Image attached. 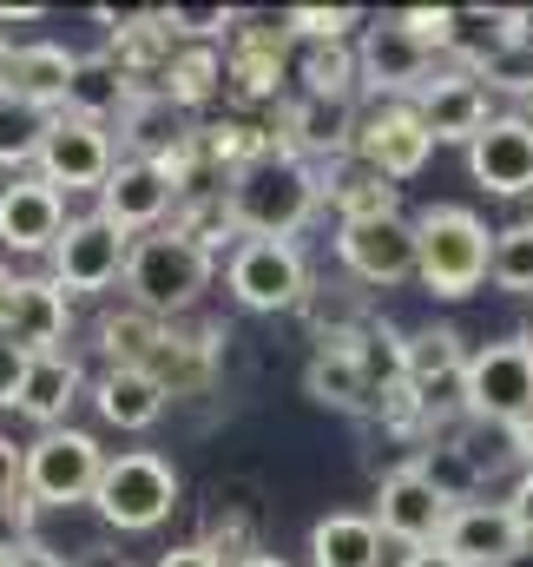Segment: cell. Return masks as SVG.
Returning a JSON list of instances; mask_svg holds the SVG:
<instances>
[{
    "mask_svg": "<svg viewBox=\"0 0 533 567\" xmlns=\"http://www.w3.org/2000/svg\"><path fill=\"white\" fill-rule=\"evenodd\" d=\"M244 567H290V561H283V555H251Z\"/></svg>",
    "mask_w": 533,
    "mask_h": 567,
    "instance_id": "obj_52",
    "label": "cell"
},
{
    "mask_svg": "<svg viewBox=\"0 0 533 567\" xmlns=\"http://www.w3.org/2000/svg\"><path fill=\"white\" fill-rule=\"evenodd\" d=\"M13 303H20V278L0 265V337H7V323H13Z\"/></svg>",
    "mask_w": 533,
    "mask_h": 567,
    "instance_id": "obj_46",
    "label": "cell"
},
{
    "mask_svg": "<svg viewBox=\"0 0 533 567\" xmlns=\"http://www.w3.org/2000/svg\"><path fill=\"white\" fill-rule=\"evenodd\" d=\"M93 403H100V416L113 429H151L165 416L171 390H165L151 370H106V377L93 383Z\"/></svg>",
    "mask_w": 533,
    "mask_h": 567,
    "instance_id": "obj_28",
    "label": "cell"
},
{
    "mask_svg": "<svg viewBox=\"0 0 533 567\" xmlns=\"http://www.w3.org/2000/svg\"><path fill=\"white\" fill-rule=\"evenodd\" d=\"M133 245L113 218H100V212H86V218H73L66 231H60V245H53V284L66 290V297H93V290H113V284L126 278V265H133Z\"/></svg>",
    "mask_w": 533,
    "mask_h": 567,
    "instance_id": "obj_7",
    "label": "cell"
},
{
    "mask_svg": "<svg viewBox=\"0 0 533 567\" xmlns=\"http://www.w3.org/2000/svg\"><path fill=\"white\" fill-rule=\"evenodd\" d=\"M474 80H481L488 93H501V100H527V106H533V53L521 47V40H514L494 66H481Z\"/></svg>",
    "mask_w": 533,
    "mask_h": 567,
    "instance_id": "obj_38",
    "label": "cell"
},
{
    "mask_svg": "<svg viewBox=\"0 0 533 567\" xmlns=\"http://www.w3.org/2000/svg\"><path fill=\"white\" fill-rule=\"evenodd\" d=\"M13 60H20V47L0 40V93H13Z\"/></svg>",
    "mask_w": 533,
    "mask_h": 567,
    "instance_id": "obj_49",
    "label": "cell"
},
{
    "mask_svg": "<svg viewBox=\"0 0 533 567\" xmlns=\"http://www.w3.org/2000/svg\"><path fill=\"white\" fill-rule=\"evenodd\" d=\"M363 80V60L356 47H303V93H323V100H349V86Z\"/></svg>",
    "mask_w": 533,
    "mask_h": 567,
    "instance_id": "obj_33",
    "label": "cell"
},
{
    "mask_svg": "<svg viewBox=\"0 0 533 567\" xmlns=\"http://www.w3.org/2000/svg\"><path fill=\"white\" fill-rule=\"evenodd\" d=\"M310 561L316 567H383L376 515H323L310 528Z\"/></svg>",
    "mask_w": 533,
    "mask_h": 567,
    "instance_id": "obj_31",
    "label": "cell"
},
{
    "mask_svg": "<svg viewBox=\"0 0 533 567\" xmlns=\"http://www.w3.org/2000/svg\"><path fill=\"white\" fill-rule=\"evenodd\" d=\"M508 508H514V522H521V535H527V548H533V468H521V482L508 488Z\"/></svg>",
    "mask_w": 533,
    "mask_h": 567,
    "instance_id": "obj_43",
    "label": "cell"
},
{
    "mask_svg": "<svg viewBox=\"0 0 533 567\" xmlns=\"http://www.w3.org/2000/svg\"><path fill=\"white\" fill-rule=\"evenodd\" d=\"M0 567H7V561H0Z\"/></svg>",
    "mask_w": 533,
    "mask_h": 567,
    "instance_id": "obj_53",
    "label": "cell"
},
{
    "mask_svg": "<svg viewBox=\"0 0 533 567\" xmlns=\"http://www.w3.org/2000/svg\"><path fill=\"white\" fill-rule=\"evenodd\" d=\"M218 86H224V53H218L211 40H178V53H171L165 80H158V93L178 100L185 113H198Z\"/></svg>",
    "mask_w": 533,
    "mask_h": 567,
    "instance_id": "obj_32",
    "label": "cell"
},
{
    "mask_svg": "<svg viewBox=\"0 0 533 567\" xmlns=\"http://www.w3.org/2000/svg\"><path fill=\"white\" fill-rule=\"evenodd\" d=\"M151 567H224V561H218L205 542H185V548H165V555H158Z\"/></svg>",
    "mask_w": 533,
    "mask_h": 567,
    "instance_id": "obj_44",
    "label": "cell"
},
{
    "mask_svg": "<svg viewBox=\"0 0 533 567\" xmlns=\"http://www.w3.org/2000/svg\"><path fill=\"white\" fill-rule=\"evenodd\" d=\"M165 212H178V185H171V172H165L158 158H119V172H113L106 192H100V218H113L126 238H133V231L151 238Z\"/></svg>",
    "mask_w": 533,
    "mask_h": 567,
    "instance_id": "obj_16",
    "label": "cell"
},
{
    "mask_svg": "<svg viewBox=\"0 0 533 567\" xmlns=\"http://www.w3.org/2000/svg\"><path fill=\"white\" fill-rule=\"evenodd\" d=\"M316 205H323V172L310 158H296L290 145L224 185L231 231H244V238H296Z\"/></svg>",
    "mask_w": 533,
    "mask_h": 567,
    "instance_id": "obj_1",
    "label": "cell"
},
{
    "mask_svg": "<svg viewBox=\"0 0 533 567\" xmlns=\"http://www.w3.org/2000/svg\"><path fill=\"white\" fill-rule=\"evenodd\" d=\"M145 93L138 80H126V66L113 60V53H80V73H73V93H66V113H80V120H126L133 113V100Z\"/></svg>",
    "mask_w": 533,
    "mask_h": 567,
    "instance_id": "obj_24",
    "label": "cell"
},
{
    "mask_svg": "<svg viewBox=\"0 0 533 567\" xmlns=\"http://www.w3.org/2000/svg\"><path fill=\"white\" fill-rule=\"evenodd\" d=\"M323 198L336 205V218H343V225H376V218H401V212H396L401 185H389L383 172H369L363 158H343L336 172H323Z\"/></svg>",
    "mask_w": 533,
    "mask_h": 567,
    "instance_id": "obj_26",
    "label": "cell"
},
{
    "mask_svg": "<svg viewBox=\"0 0 533 567\" xmlns=\"http://www.w3.org/2000/svg\"><path fill=\"white\" fill-rule=\"evenodd\" d=\"M428 152H435V133L421 126V106H415V100H389V106L363 113V133H356V158H363L369 172H383L389 185L415 178V172L428 165Z\"/></svg>",
    "mask_w": 533,
    "mask_h": 567,
    "instance_id": "obj_12",
    "label": "cell"
},
{
    "mask_svg": "<svg viewBox=\"0 0 533 567\" xmlns=\"http://www.w3.org/2000/svg\"><path fill=\"white\" fill-rule=\"evenodd\" d=\"M171 502H178V468H171L165 455H151V449L113 455L106 475H100V488H93L100 522L119 528V535H151V528L171 515Z\"/></svg>",
    "mask_w": 533,
    "mask_h": 567,
    "instance_id": "obj_4",
    "label": "cell"
},
{
    "mask_svg": "<svg viewBox=\"0 0 533 567\" xmlns=\"http://www.w3.org/2000/svg\"><path fill=\"white\" fill-rule=\"evenodd\" d=\"M514 47V7H454V33H448V60L461 73L494 66Z\"/></svg>",
    "mask_w": 533,
    "mask_h": 567,
    "instance_id": "obj_30",
    "label": "cell"
},
{
    "mask_svg": "<svg viewBox=\"0 0 533 567\" xmlns=\"http://www.w3.org/2000/svg\"><path fill=\"white\" fill-rule=\"evenodd\" d=\"M231 297L244 303V310H303V297H310V265H303V251H296V238H244L238 251H231Z\"/></svg>",
    "mask_w": 533,
    "mask_h": 567,
    "instance_id": "obj_8",
    "label": "cell"
},
{
    "mask_svg": "<svg viewBox=\"0 0 533 567\" xmlns=\"http://www.w3.org/2000/svg\"><path fill=\"white\" fill-rule=\"evenodd\" d=\"M7 567H73V561H66L60 548H46V542H33V548H20V555H13Z\"/></svg>",
    "mask_w": 533,
    "mask_h": 567,
    "instance_id": "obj_45",
    "label": "cell"
},
{
    "mask_svg": "<svg viewBox=\"0 0 533 567\" xmlns=\"http://www.w3.org/2000/svg\"><path fill=\"white\" fill-rule=\"evenodd\" d=\"M461 416L468 423H501L521 429L533 416V337H508L468 357L461 383Z\"/></svg>",
    "mask_w": 533,
    "mask_h": 567,
    "instance_id": "obj_5",
    "label": "cell"
},
{
    "mask_svg": "<svg viewBox=\"0 0 533 567\" xmlns=\"http://www.w3.org/2000/svg\"><path fill=\"white\" fill-rule=\"evenodd\" d=\"M448 515H454V502H448L415 462L389 468L383 488H376V528H383V542H401V548H441Z\"/></svg>",
    "mask_w": 533,
    "mask_h": 567,
    "instance_id": "obj_11",
    "label": "cell"
},
{
    "mask_svg": "<svg viewBox=\"0 0 533 567\" xmlns=\"http://www.w3.org/2000/svg\"><path fill=\"white\" fill-rule=\"evenodd\" d=\"M7 495H27V442L0 435V502Z\"/></svg>",
    "mask_w": 533,
    "mask_h": 567,
    "instance_id": "obj_42",
    "label": "cell"
},
{
    "mask_svg": "<svg viewBox=\"0 0 533 567\" xmlns=\"http://www.w3.org/2000/svg\"><path fill=\"white\" fill-rule=\"evenodd\" d=\"M80 390H86V377H80L73 350L33 357L27 390H20V416H27V423H40V429H66V410L80 403Z\"/></svg>",
    "mask_w": 533,
    "mask_h": 567,
    "instance_id": "obj_27",
    "label": "cell"
},
{
    "mask_svg": "<svg viewBox=\"0 0 533 567\" xmlns=\"http://www.w3.org/2000/svg\"><path fill=\"white\" fill-rule=\"evenodd\" d=\"M401 567H461V561H454L448 548H408V555H401Z\"/></svg>",
    "mask_w": 533,
    "mask_h": 567,
    "instance_id": "obj_47",
    "label": "cell"
},
{
    "mask_svg": "<svg viewBox=\"0 0 533 567\" xmlns=\"http://www.w3.org/2000/svg\"><path fill=\"white\" fill-rule=\"evenodd\" d=\"M441 548L461 567H514L527 555V535H521V522H514L508 502H461V508L448 515Z\"/></svg>",
    "mask_w": 533,
    "mask_h": 567,
    "instance_id": "obj_14",
    "label": "cell"
},
{
    "mask_svg": "<svg viewBox=\"0 0 533 567\" xmlns=\"http://www.w3.org/2000/svg\"><path fill=\"white\" fill-rule=\"evenodd\" d=\"M86 567H133L126 555H106V548H86Z\"/></svg>",
    "mask_w": 533,
    "mask_h": 567,
    "instance_id": "obj_51",
    "label": "cell"
},
{
    "mask_svg": "<svg viewBox=\"0 0 533 567\" xmlns=\"http://www.w3.org/2000/svg\"><path fill=\"white\" fill-rule=\"evenodd\" d=\"M33 515H40L33 495H7V502H0V561H13L20 548L40 542V535H33Z\"/></svg>",
    "mask_w": 533,
    "mask_h": 567,
    "instance_id": "obj_39",
    "label": "cell"
},
{
    "mask_svg": "<svg viewBox=\"0 0 533 567\" xmlns=\"http://www.w3.org/2000/svg\"><path fill=\"white\" fill-rule=\"evenodd\" d=\"M119 133H126V145H133V158H158V165H165V158L191 140L198 126L185 120V106H178V100H165V93L151 86V93H138V100H133V113L119 120Z\"/></svg>",
    "mask_w": 533,
    "mask_h": 567,
    "instance_id": "obj_29",
    "label": "cell"
},
{
    "mask_svg": "<svg viewBox=\"0 0 533 567\" xmlns=\"http://www.w3.org/2000/svg\"><path fill=\"white\" fill-rule=\"evenodd\" d=\"M401 27L428 47V53H448V33H454V7H408Z\"/></svg>",
    "mask_w": 533,
    "mask_h": 567,
    "instance_id": "obj_40",
    "label": "cell"
},
{
    "mask_svg": "<svg viewBox=\"0 0 533 567\" xmlns=\"http://www.w3.org/2000/svg\"><path fill=\"white\" fill-rule=\"evenodd\" d=\"M33 165H40V178L53 192H106V178L119 172V152H113V133L100 120L53 113V126H46Z\"/></svg>",
    "mask_w": 533,
    "mask_h": 567,
    "instance_id": "obj_9",
    "label": "cell"
},
{
    "mask_svg": "<svg viewBox=\"0 0 533 567\" xmlns=\"http://www.w3.org/2000/svg\"><path fill=\"white\" fill-rule=\"evenodd\" d=\"M165 337H171V323L165 317H151L145 303H119V310H106L100 317V350H106V370H151L158 363V350H165Z\"/></svg>",
    "mask_w": 533,
    "mask_h": 567,
    "instance_id": "obj_25",
    "label": "cell"
},
{
    "mask_svg": "<svg viewBox=\"0 0 533 567\" xmlns=\"http://www.w3.org/2000/svg\"><path fill=\"white\" fill-rule=\"evenodd\" d=\"M415 468H421V475H428V482H435V488H441V495L454 502V508H461V502H474V482H481V462H474V455H468L461 442H441V449L428 442V449L415 455Z\"/></svg>",
    "mask_w": 533,
    "mask_h": 567,
    "instance_id": "obj_34",
    "label": "cell"
},
{
    "mask_svg": "<svg viewBox=\"0 0 533 567\" xmlns=\"http://www.w3.org/2000/svg\"><path fill=\"white\" fill-rule=\"evenodd\" d=\"M514 40L533 53V7H514Z\"/></svg>",
    "mask_w": 533,
    "mask_h": 567,
    "instance_id": "obj_50",
    "label": "cell"
},
{
    "mask_svg": "<svg viewBox=\"0 0 533 567\" xmlns=\"http://www.w3.org/2000/svg\"><path fill=\"white\" fill-rule=\"evenodd\" d=\"M421 126L435 133V145H474L481 133H488V86L474 80V73H441L421 100Z\"/></svg>",
    "mask_w": 533,
    "mask_h": 567,
    "instance_id": "obj_21",
    "label": "cell"
},
{
    "mask_svg": "<svg viewBox=\"0 0 533 567\" xmlns=\"http://www.w3.org/2000/svg\"><path fill=\"white\" fill-rule=\"evenodd\" d=\"M66 225H73L66 218V192H53L40 172L0 185V245L7 251H46L53 258V245H60Z\"/></svg>",
    "mask_w": 533,
    "mask_h": 567,
    "instance_id": "obj_17",
    "label": "cell"
},
{
    "mask_svg": "<svg viewBox=\"0 0 533 567\" xmlns=\"http://www.w3.org/2000/svg\"><path fill=\"white\" fill-rule=\"evenodd\" d=\"M106 449L86 429H40L27 442V495L40 508H66V502H93L100 475H106Z\"/></svg>",
    "mask_w": 533,
    "mask_h": 567,
    "instance_id": "obj_6",
    "label": "cell"
},
{
    "mask_svg": "<svg viewBox=\"0 0 533 567\" xmlns=\"http://www.w3.org/2000/svg\"><path fill=\"white\" fill-rule=\"evenodd\" d=\"M46 126H53V120H46L40 106H27V100L0 93V165H27V158H40Z\"/></svg>",
    "mask_w": 533,
    "mask_h": 567,
    "instance_id": "obj_35",
    "label": "cell"
},
{
    "mask_svg": "<svg viewBox=\"0 0 533 567\" xmlns=\"http://www.w3.org/2000/svg\"><path fill=\"white\" fill-rule=\"evenodd\" d=\"M290 27L283 20H244L231 27V47H224V86L238 100H270L276 80H283V60H290Z\"/></svg>",
    "mask_w": 533,
    "mask_h": 567,
    "instance_id": "obj_19",
    "label": "cell"
},
{
    "mask_svg": "<svg viewBox=\"0 0 533 567\" xmlns=\"http://www.w3.org/2000/svg\"><path fill=\"white\" fill-rule=\"evenodd\" d=\"M66 323H73V297L53 278H20V303H13V323L7 337L27 350V357H53L66 350Z\"/></svg>",
    "mask_w": 533,
    "mask_h": 567,
    "instance_id": "obj_22",
    "label": "cell"
},
{
    "mask_svg": "<svg viewBox=\"0 0 533 567\" xmlns=\"http://www.w3.org/2000/svg\"><path fill=\"white\" fill-rule=\"evenodd\" d=\"M27 370H33V357H27V350H20L13 337H0V410H20Z\"/></svg>",
    "mask_w": 533,
    "mask_h": 567,
    "instance_id": "obj_41",
    "label": "cell"
},
{
    "mask_svg": "<svg viewBox=\"0 0 533 567\" xmlns=\"http://www.w3.org/2000/svg\"><path fill=\"white\" fill-rule=\"evenodd\" d=\"M303 390H310L323 410H343V416H369V410H376V377H369V363L356 357V337L316 343V357H310V370H303Z\"/></svg>",
    "mask_w": 533,
    "mask_h": 567,
    "instance_id": "obj_20",
    "label": "cell"
},
{
    "mask_svg": "<svg viewBox=\"0 0 533 567\" xmlns=\"http://www.w3.org/2000/svg\"><path fill=\"white\" fill-rule=\"evenodd\" d=\"M494 284L514 297H533V225L494 231Z\"/></svg>",
    "mask_w": 533,
    "mask_h": 567,
    "instance_id": "obj_36",
    "label": "cell"
},
{
    "mask_svg": "<svg viewBox=\"0 0 533 567\" xmlns=\"http://www.w3.org/2000/svg\"><path fill=\"white\" fill-rule=\"evenodd\" d=\"M73 73H80V53H73V47H60V40H33V47H20V60H13V100L40 106V113L53 120V113H66Z\"/></svg>",
    "mask_w": 533,
    "mask_h": 567,
    "instance_id": "obj_23",
    "label": "cell"
},
{
    "mask_svg": "<svg viewBox=\"0 0 533 567\" xmlns=\"http://www.w3.org/2000/svg\"><path fill=\"white\" fill-rule=\"evenodd\" d=\"M336 258L349 265V278L363 284H401L421 271V245L408 218H376V225H343L336 231Z\"/></svg>",
    "mask_w": 533,
    "mask_h": 567,
    "instance_id": "obj_15",
    "label": "cell"
},
{
    "mask_svg": "<svg viewBox=\"0 0 533 567\" xmlns=\"http://www.w3.org/2000/svg\"><path fill=\"white\" fill-rule=\"evenodd\" d=\"M415 245H421V271L435 297H468L481 278H494V231L468 212V205H428L415 218Z\"/></svg>",
    "mask_w": 533,
    "mask_h": 567,
    "instance_id": "obj_2",
    "label": "cell"
},
{
    "mask_svg": "<svg viewBox=\"0 0 533 567\" xmlns=\"http://www.w3.org/2000/svg\"><path fill=\"white\" fill-rule=\"evenodd\" d=\"M283 27H290L303 47H343L349 27H363V13H356V7H290Z\"/></svg>",
    "mask_w": 533,
    "mask_h": 567,
    "instance_id": "obj_37",
    "label": "cell"
},
{
    "mask_svg": "<svg viewBox=\"0 0 533 567\" xmlns=\"http://www.w3.org/2000/svg\"><path fill=\"white\" fill-rule=\"evenodd\" d=\"M508 435H514V455H521V468H533V416L521 429H508Z\"/></svg>",
    "mask_w": 533,
    "mask_h": 567,
    "instance_id": "obj_48",
    "label": "cell"
},
{
    "mask_svg": "<svg viewBox=\"0 0 533 567\" xmlns=\"http://www.w3.org/2000/svg\"><path fill=\"white\" fill-rule=\"evenodd\" d=\"M468 172H474V185H488L494 198L533 192V120L527 113H494L488 133L468 145Z\"/></svg>",
    "mask_w": 533,
    "mask_h": 567,
    "instance_id": "obj_18",
    "label": "cell"
},
{
    "mask_svg": "<svg viewBox=\"0 0 533 567\" xmlns=\"http://www.w3.org/2000/svg\"><path fill=\"white\" fill-rule=\"evenodd\" d=\"M356 60H363V86H369L383 106H389V100H421V93L435 86V53L401 27V13L363 27Z\"/></svg>",
    "mask_w": 533,
    "mask_h": 567,
    "instance_id": "obj_10",
    "label": "cell"
},
{
    "mask_svg": "<svg viewBox=\"0 0 533 567\" xmlns=\"http://www.w3.org/2000/svg\"><path fill=\"white\" fill-rule=\"evenodd\" d=\"M356 133H363V120H356V106L349 100H323V93H296L290 106H283V145L296 152V158H310V165H343V158H356Z\"/></svg>",
    "mask_w": 533,
    "mask_h": 567,
    "instance_id": "obj_13",
    "label": "cell"
},
{
    "mask_svg": "<svg viewBox=\"0 0 533 567\" xmlns=\"http://www.w3.org/2000/svg\"><path fill=\"white\" fill-rule=\"evenodd\" d=\"M205 284H211V251H205V245H191V238H178L171 225L133 245L126 290H133V303H145L151 317H165V323H171L178 310H191V303H198V290H205Z\"/></svg>",
    "mask_w": 533,
    "mask_h": 567,
    "instance_id": "obj_3",
    "label": "cell"
}]
</instances>
